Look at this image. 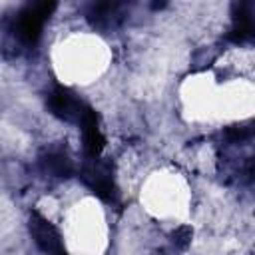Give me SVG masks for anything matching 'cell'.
Listing matches in <instances>:
<instances>
[{
	"mask_svg": "<svg viewBox=\"0 0 255 255\" xmlns=\"http://www.w3.org/2000/svg\"><path fill=\"white\" fill-rule=\"evenodd\" d=\"M80 128H82V135H84V147L90 159L100 157L102 149H104V135L100 131V122H98V114L88 106L82 120H80Z\"/></svg>",
	"mask_w": 255,
	"mask_h": 255,
	"instance_id": "cell-5",
	"label": "cell"
},
{
	"mask_svg": "<svg viewBox=\"0 0 255 255\" xmlns=\"http://www.w3.org/2000/svg\"><path fill=\"white\" fill-rule=\"evenodd\" d=\"M42 161H44V167L56 177H70L74 173L72 159L62 151H50L48 155H44Z\"/></svg>",
	"mask_w": 255,
	"mask_h": 255,
	"instance_id": "cell-7",
	"label": "cell"
},
{
	"mask_svg": "<svg viewBox=\"0 0 255 255\" xmlns=\"http://www.w3.org/2000/svg\"><path fill=\"white\" fill-rule=\"evenodd\" d=\"M191 237H193V229L189 225H181V227H177L173 231V243L179 245V247H187Z\"/></svg>",
	"mask_w": 255,
	"mask_h": 255,
	"instance_id": "cell-8",
	"label": "cell"
},
{
	"mask_svg": "<svg viewBox=\"0 0 255 255\" xmlns=\"http://www.w3.org/2000/svg\"><path fill=\"white\" fill-rule=\"evenodd\" d=\"M48 108L50 112L64 120V122H74V124H80L84 112H86V104L80 102L72 90L64 88V86H58L50 96H48Z\"/></svg>",
	"mask_w": 255,
	"mask_h": 255,
	"instance_id": "cell-4",
	"label": "cell"
},
{
	"mask_svg": "<svg viewBox=\"0 0 255 255\" xmlns=\"http://www.w3.org/2000/svg\"><path fill=\"white\" fill-rule=\"evenodd\" d=\"M30 233L36 241V245L46 253V255H68L60 231L54 227L52 221H48L44 215L38 211L30 213Z\"/></svg>",
	"mask_w": 255,
	"mask_h": 255,
	"instance_id": "cell-2",
	"label": "cell"
},
{
	"mask_svg": "<svg viewBox=\"0 0 255 255\" xmlns=\"http://www.w3.org/2000/svg\"><path fill=\"white\" fill-rule=\"evenodd\" d=\"M82 179L84 183L102 199L110 201L116 193V183H114V175H112V167L110 163L102 161L100 157L90 159L84 169H82Z\"/></svg>",
	"mask_w": 255,
	"mask_h": 255,
	"instance_id": "cell-3",
	"label": "cell"
},
{
	"mask_svg": "<svg viewBox=\"0 0 255 255\" xmlns=\"http://www.w3.org/2000/svg\"><path fill=\"white\" fill-rule=\"evenodd\" d=\"M56 10V2H36L30 4L20 12V18L16 22V34L24 44L34 46L42 34V26L48 20V16Z\"/></svg>",
	"mask_w": 255,
	"mask_h": 255,
	"instance_id": "cell-1",
	"label": "cell"
},
{
	"mask_svg": "<svg viewBox=\"0 0 255 255\" xmlns=\"http://www.w3.org/2000/svg\"><path fill=\"white\" fill-rule=\"evenodd\" d=\"M253 36V16H251V6L249 4H239L235 6L233 14V26L229 30V38L233 42H245Z\"/></svg>",
	"mask_w": 255,
	"mask_h": 255,
	"instance_id": "cell-6",
	"label": "cell"
},
{
	"mask_svg": "<svg viewBox=\"0 0 255 255\" xmlns=\"http://www.w3.org/2000/svg\"><path fill=\"white\" fill-rule=\"evenodd\" d=\"M249 135V128H243V126H231L225 129V137L229 141H241Z\"/></svg>",
	"mask_w": 255,
	"mask_h": 255,
	"instance_id": "cell-9",
	"label": "cell"
}]
</instances>
